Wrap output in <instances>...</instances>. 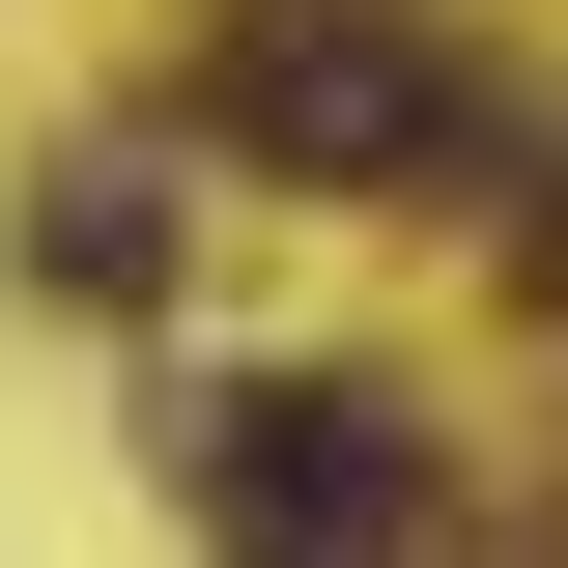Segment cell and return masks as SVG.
<instances>
[{
    "label": "cell",
    "instance_id": "obj_1",
    "mask_svg": "<svg viewBox=\"0 0 568 568\" xmlns=\"http://www.w3.org/2000/svg\"><path fill=\"white\" fill-rule=\"evenodd\" d=\"M200 114H227V171H284V200H398V171H455V58H426L398 0H227Z\"/></svg>",
    "mask_w": 568,
    "mask_h": 568
},
{
    "label": "cell",
    "instance_id": "obj_2",
    "mask_svg": "<svg viewBox=\"0 0 568 568\" xmlns=\"http://www.w3.org/2000/svg\"><path fill=\"white\" fill-rule=\"evenodd\" d=\"M171 511H227V540H426V455L342 369H256V398H171Z\"/></svg>",
    "mask_w": 568,
    "mask_h": 568
},
{
    "label": "cell",
    "instance_id": "obj_3",
    "mask_svg": "<svg viewBox=\"0 0 568 568\" xmlns=\"http://www.w3.org/2000/svg\"><path fill=\"white\" fill-rule=\"evenodd\" d=\"M29 256H58L85 313H142V284H171V200H142V171H58V227H29Z\"/></svg>",
    "mask_w": 568,
    "mask_h": 568
},
{
    "label": "cell",
    "instance_id": "obj_4",
    "mask_svg": "<svg viewBox=\"0 0 568 568\" xmlns=\"http://www.w3.org/2000/svg\"><path fill=\"white\" fill-rule=\"evenodd\" d=\"M511 284H540V313H568V227H540V256H511Z\"/></svg>",
    "mask_w": 568,
    "mask_h": 568
}]
</instances>
